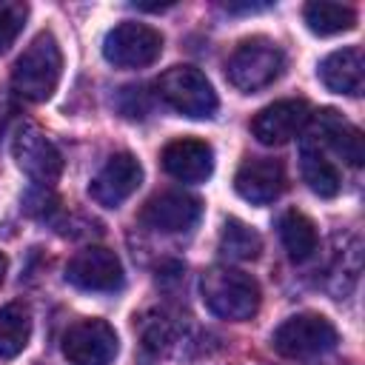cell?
Masks as SVG:
<instances>
[{
  "mask_svg": "<svg viewBox=\"0 0 365 365\" xmlns=\"http://www.w3.org/2000/svg\"><path fill=\"white\" fill-rule=\"evenodd\" d=\"M143 182V165L134 154L128 151H117L106 160V165L91 177L88 182V194L97 205L103 208H117L123 205Z\"/></svg>",
  "mask_w": 365,
  "mask_h": 365,
  "instance_id": "obj_9",
  "label": "cell"
},
{
  "mask_svg": "<svg viewBox=\"0 0 365 365\" xmlns=\"http://www.w3.org/2000/svg\"><path fill=\"white\" fill-rule=\"evenodd\" d=\"M163 54V34L137 20L117 23L103 40V57L117 68H145Z\"/></svg>",
  "mask_w": 365,
  "mask_h": 365,
  "instance_id": "obj_6",
  "label": "cell"
},
{
  "mask_svg": "<svg viewBox=\"0 0 365 365\" xmlns=\"http://www.w3.org/2000/svg\"><path fill=\"white\" fill-rule=\"evenodd\" d=\"M11 154H14L17 165H20V171L31 182H37L43 188L54 185L60 180V174H63V154H60V148L46 137V131H40L31 123H23L14 131Z\"/></svg>",
  "mask_w": 365,
  "mask_h": 365,
  "instance_id": "obj_7",
  "label": "cell"
},
{
  "mask_svg": "<svg viewBox=\"0 0 365 365\" xmlns=\"http://www.w3.org/2000/svg\"><path fill=\"white\" fill-rule=\"evenodd\" d=\"M200 294L205 308L228 322H242L251 319L259 311V282L240 271V268H228V265H214L202 274L200 279Z\"/></svg>",
  "mask_w": 365,
  "mask_h": 365,
  "instance_id": "obj_1",
  "label": "cell"
},
{
  "mask_svg": "<svg viewBox=\"0 0 365 365\" xmlns=\"http://www.w3.org/2000/svg\"><path fill=\"white\" fill-rule=\"evenodd\" d=\"M234 191L251 205H268L285 191V168L274 157H251L234 174Z\"/></svg>",
  "mask_w": 365,
  "mask_h": 365,
  "instance_id": "obj_13",
  "label": "cell"
},
{
  "mask_svg": "<svg viewBox=\"0 0 365 365\" xmlns=\"http://www.w3.org/2000/svg\"><path fill=\"white\" fill-rule=\"evenodd\" d=\"M220 251L228 259H257L262 251V237L242 220L228 217L220 231Z\"/></svg>",
  "mask_w": 365,
  "mask_h": 365,
  "instance_id": "obj_21",
  "label": "cell"
},
{
  "mask_svg": "<svg viewBox=\"0 0 365 365\" xmlns=\"http://www.w3.org/2000/svg\"><path fill=\"white\" fill-rule=\"evenodd\" d=\"M63 77V51L51 31H40L11 68V88L29 103H46Z\"/></svg>",
  "mask_w": 365,
  "mask_h": 365,
  "instance_id": "obj_2",
  "label": "cell"
},
{
  "mask_svg": "<svg viewBox=\"0 0 365 365\" xmlns=\"http://www.w3.org/2000/svg\"><path fill=\"white\" fill-rule=\"evenodd\" d=\"M200 217H202V202L185 191L154 194L140 211V222L154 228V231H163V234L191 231L200 222Z\"/></svg>",
  "mask_w": 365,
  "mask_h": 365,
  "instance_id": "obj_12",
  "label": "cell"
},
{
  "mask_svg": "<svg viewBox=\"0 0 365 365\" xmlns=\"http://www.w3.org/2000/svg\"><path fill=\"white\" fill-rule=\"evenodd\" d=\"M308 120H311V108L305 100H299V97L274 100L254 114L251 134L262 145H282V143L294 140L308 125Z\"/></svg>",
  "mask_w": 365,
  "mask_h": 365,
  "instance_id": "obj_11",
  "label": "cell"
},
{
  "mask_svg": "<svg viewBox=\"0 0 365 365\" xmlns=\"http://www.w3.org/2000/svg\"><path fill=\"white\" fill-rule=\"evenodd\" d=\"M6 268H9V262H6V257L0 254V285H3V279H6Z\"/></svg>",
  "mask_w": 365,
  "mask_h": 365,
  "instance_id": "obj_24",
  "label": "cell"
},
{
  "mask_svg": "<svg viewBox=\"0 0 365 365\" xmlns=\"http://www.w3.org/2000/svg\"><path fill=\"white\" fill-rule=\"evenodd\" d=\"M31 336V311L26 302H9L0 308V356L14 359Z\"/></svg>",
  "mask_w": 365,
  "mask_h": 365,
  "instance_id": "obj_19",
  "label": "cell"
},
{
  "mask_svg": "<svg viewBox=\"0 0 365 365\" xmlns=\"http://www.w3.org/2000/svg\"><path fill=\"white\" fill-rule=\"evenodd\" d=\"M299 171H302V180L308 182V188L319 197H336L339 188H342V177H339L336 165L314 145H302Z\"/></svg>",
  "mask_w": 365,
  "mask_h": 365,
  "instance_id": "obj_20",
  "label": "cell"
},
{
  "mask_svg": "<svg viewBox=\"0 0 365 365\" xmlns=\"http://www.w3.org/2000/svg\"><path fill=\"white\" fill-rule=\"evenodd\" d=\"M157 94L177 114L191 120H208L217 114V91L208 77L194 66H171L157 80Z\"/></svg>",
  "mask_w": 365,
  "mask_h": 365,
  "instance_id": "obj_4",
  "label": "cell"
},
{
  "mask_svg": "<svg viewBox=\"0 0 365 365\" xmlns=\"http://www.w3.org/2000/svg\"><path fill=\"white\" fill-rule=\"evenodd\" d=\"M339 342L334 322L322 314H294L271 334V348L288 359H305L331 351Z\"/></svg>",
  "mask_w": 365,
  "mask_h": 365,
  "instance_id": "obj_5",
  "label": "cell"
},
{
  "mask_svg": "<svg viewBox=\"0 0 365 365\" xmlns=\"http://www.w3.org/2000/svg\"><path fill=\"white\" fill-rule=\"evenodd\" d=\"M29 17V6L17 0H0V54L9 51V46L17 40Z\"/></svg>",
  "mask_w": 365,
  "mask_h": 365,
  "instance_id": "obj_22",
  "label": "cell"
},
{
  "mask_svg": "<svg viewBox=\"0 0 365 365\" xmlns=\"http://www.w3.org/2000/svg\"><path fill=\"white\" fill-rule=\"evenodd\" d=\"M322 86L334 94H345V97H356L362 94L365 86V57L359 46H348L339 51H331L319 68H317Z\"/></svg>",
  "mask_w": 365,
  "mask_h": 365,
  "instance_id": "obj_15",
  "label": "cell"
},
{
  "mask_svg": "<svg viewBox=\"0 0 365 365\" xmlns=\"http://www.w3.org/2000/svg\"><path fill=\"white\" fill-rule=\"evenodd\" d=\"M285 71V54L282 48L268 37H248L242 40L225 63V77L240 91H259L279 80Z\"/></svg>",
  "mask_w": 365,
  "mask_h": 365,
  "instance_id": "obj_3",
  "label": "cell"
},
{
  "mask_svg": "<svg viewBox=\"0 0 365 365\" xmlns=\"http://www.w3.org/2000/svg\"><path fill=\"white\" fill-rule=\"evenodd\" d=\"M302 17H305V26L319 37L342 34V31H351L356 26V11L345 3H331V0L305 3Z\"/></svg>",
  "mask_w": 365,
  "mask_h": 365,
  "instance_id": "obj_17",
  "label": "cell"
},
{
  "mask_svg": "<svg viewBox=\"0 0 365 365\" xmlns=\"http://www.w3.org/2000/svg\"><path fill=\"white\" fill-rule=\"evenodd\" d=\"M317 134L336 157H342V163H348L354 168H359L365 163V137L339 111H334V108L317 111Z\"/></svg>",
  "mask_w": 365,
  "mask_h": 365,
  "instance_id": "obj_16",
  "label": "cell"
},
{
  "mask_svg": "<svg viewBox=\"0 0 365 365\" xmlns=\"http://www.w3.org/2000/svg\"><path fill=\"white\" fill-rule=\"evenodd\" d=\"M163 168L180 182H205L214 171V151L205 140L180 137L163 148Z\"/></svg>",
  "mask_w": 365,
  "mask_h": 365,
  "instance_id": "obj_14",
  "label": "cell"
},
{
  "mask_svg": "<svg viewBox=\"0 0 365 365\" xmlns=\"http://www.w3.org/2000/svg\"><path fill=\"white\" fill-rule=\"evenodd\" d=\"M117 331L106 319H77L63 334V356L68 365H111L117 356Z\"/></svg>",
  "mask_w": 365,
  "mask_h": 365,
  "instance_id": "obj_8",
  "label": "cell"
},
{
  "mask_svg": "<svg viewBox=\"0 0 365 365\" xmlns=\"http://www.w3.org/2000/svg\"><path fill=\"white\" fill-rule=\"evenodd\" d=\"M279 240H282V245H285V251L294 262L308 259L319 245L317 225L311 222V217H305L297 208H291L279 217Z\"/></svg>",
  "mask_w": 365,
  "mask_h": 365,
  "instance_id": "obj_18",
  "label": "cell"
},
{
  "mask_svg": "<svg viewBox=\"0 0 365 365\" xmlns=\"http://www.w3.org/2000/svg\"><path fill=\"white\" fill-rule=\"evenodd\" d=\"M66 279L80 291H117L123 285V262L111 248L88 245L68 259Z\"/></svg>",
  "mask_w": 365,
  "mask_h": 365,
  "instance_id": "obj_10",
  "label": "cell"
},
{
  "mask_svg": "<svg viewBox=\"0 0 365 365\" xmlns=\"http://www.w3.org/2000/svg\"><path fill=\"white\" fill-rule=\"evenodd\" d=\"M228 11H262L268 9V3H225Z\"/></svg>",
  "mask_w": 365,
  "mask_h": 365,
  "instance_id": "obj_23",
  "label": "cell"
}]
</instances>
